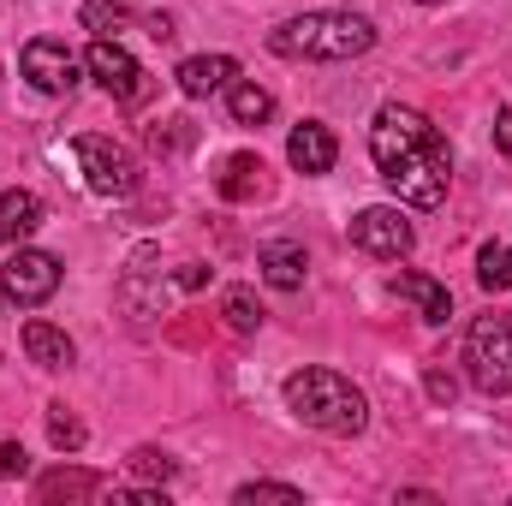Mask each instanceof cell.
<instances>
[{"mask_svg":"<svg viewBox=\"0 0 512 506\" xmlns=\"http://www.w3.org/2000/svg\"><path fill=\"white\" fill-rule=\"evenodd\" d=\"M370 161L387 179V191L405 203V209H441L447 203V185H453V149L447 137L429 126V114L405 108V102H387L370 126Z\"/></svg>","mask_w":512,"mask_h":506,"instance_id":"cell-1","label":"cell"},{"mask_svg":"<svg viewBox=\"0 0 512 506\" xmlns=\"http://www.w3.org/2000/svg\"><path fill=\"white\" fill-rule=\"evenodd\" d=\"M24 358H30L36 370H72V364H78V346L66 340V328L30 316V322H24Z\"/></svg>","mask_w":512,"mask_h":506,"instance_id":"cell-14","label":"cell"},{"mask_svg":"<svg viewBox=\"0 0 512 506\" xmlns=\"http://www.w3.org/2000/svg\"><path fill=\"white\" fill-rule=\"evenodd\" d=\"M221 316H227V328H233V334H256L268 310L256 304V292H251V286H233V292H227V304H221Z\"/></svg>","mask_w":512,"mask_h":506,"instance_id":"cell-18","label":"cell"},{"mask_svg":"<svg viewBox=\"0 0 512 506\" xmlns=\"http://www.w3.org/2000/svg\"><path fill=\"white\" fill-rule=\"evenodd\" d=\"M203 280H209V268H203V262H185V268H179V286H203Z\"/></svg>","mask_w":512,"mask_h":506,"instance_id":"cell-27","label":"cell"},{"mask_svg":"<svg viewBox=\"0 0 512 506\" xmlns=\"http://www.w3.org/2000/svg\"><path fill=\"white\" fill-rule=\"evenodd\" d=\"M42 227V197L36 191H0V245H18Z\"/></svg>","mask_w":512,"mask_h":506,"instance_id":"cell-15","label":"cell"},{"mask_svg":"<svg viewBox=\"0 0 512 506\" xmlns=\"http://www.w3.org/2000/svg\"><path fill=\"white\" fill-rule=\"evenodd\" d=\"M48 435H54V447H66V453H78V447H84V423H78V417H66V405H54V411H48Z\"/></svg>","mask_w":512,"mask_h":506,"instance_id":"cell-23","label":"cell"},{"mask_svg":"<svg viewBox=\"0 0 512 506\" xmlns=\"http://www.w3.org/2000/svg\"><path fill=\"white\" fill-rule=\"evenodd\" d=\"M221 191H227V197H251V191H262V161H256V155H233L227 173H221Z\"/></svg>","mask_w":512,"mask_h":506,"instance_id":"cell-20","label":"cell"},{"mask_svg":"<svg viewBox=\"0 0 512 506\" xmlns=\"http://www.w3.org/2000/svg\"><path fill=\"white\" fill-rule=\"evenodd\" d=\"M268 48L280 60H358L376 48V24L364 12H340V6H322V12H298L286 24L268 30Z\"/></svg>","mask_w":512,"mask_h":506,"instance_id":"cell-2","label":"cell"},{"mask_svg":"<svg viewBox=\"0 0 512 506\" xmlns=\"http://www.w3.org/2000/svg\"><path fill=\"white\" fill-rule=\"evenodd\" d=\"M227 108H233V120L239 126H262L268 114H274V90H262V84H227Z\"/></svg>","mask_w":512,"mask_h":506,"instance_id":"cell-16","label":"cell"},{"mask_svg":"<svg viewBox=\"0 0 512 506\" xmlns=\"http://www.w3.org/2000/svg\"><path fill=\"white\" fill-rule=\"evenodd\" d=\"M387 292H393V298H405V304H411V310H417V316H423L429 328H441V322L453 316V292H447V286H441L435 274H417V268H399V274L387 280Z\"/></svg>","mask_w":512,"mask_h":506,"instance_id":"cell-11","label":"cell"},{"mask_svg":"<svg viewBox=\"0 0 512 506\" xmlns=\"http://www.w3.org/2000/svg\"><path fill=\"white\" fill-rule=\"evenodd\" d=\"M126 465H131V471H137V477H155V483H167V477L179 471V465H173L167 453H155V447H137V453H131Z\"/></svg>","mask_w":512,"mask_h":506,"instance_id":"cell-24","label":"cell"},{"mask_svg":"<svg viewBox=\"0 0 512 506\" xmlns=\"http://www.w3.org/2000/svg\"><path fill=\"white\" fill-rule=\"evenodd\" d=\"M96 489H102V477H96V471H54V477H42V483H36V501H60V495H66V501H78V495H96Z\"/></svg>","mask_w":512,"mask_h":506,"instance_id":"cell-17","label":"cell"},{"mask_svg":"<svg viewBox=\"0 0 512 506\" xmlns=\"http://www.w3.org/2000/svg\"><path fill=\"white\" fill-rule=\"evenodd\" d=\"M233 78H239V60H233V54H191V60H179V72H173V84H179L191 102L221 96Z\"/></svg>","mask_w":512,"mask_h":506,"instance_id":"cell-12","label":"cell"},{"mask_svg":"<svg viewBox=\"0 0 512 506\" xmlns=\"http://www.w3.org/2000/svg\"><path fill=\"white\" fill-rule=\"evenodd\" d=\"M84 72H90L114 102H143V90H149V72L137 66V54H131L126 42H114V36H96V42H90Z\"/></svg>","mask_w":512,"mask_h":506,"instance_id":"cell-7","label":"cell"},{"mask_svg":"<svg viewBox=\"0 0 512 506\" xmlns=\"http://www.w3.org/2000/svg\"><path fill=\"white\" fill-rule=\"evenodd\" d=\"M126 24H131V6H120V0H84V30L114 36V30H126Z\"/></svg>","mask_w":512,"mask_h":506,"instance_id":"cell-21","label":"cell"},{"mask_svg":"<svg viewBox=\"0 0 512 506\" xmlns=\"http://www.w3.org/2000/svg\"><path fill=\"white\" fill-rule=\"evenodd\" d=\"M233 501H239V506H256V501L298 506V501H304V489H292V483H239V489H233Z\"/></svg>","mask_w":512,"mask_h":506,"instance_id":"cell-22","label":"cell"},{"mask_svg":"<svg viewBox=\"0 0 512 506\" xmlns=\"http://www.w3.org/2000/svg\"><path fill=\"white\" fill-rule=\"evenodd\" d=\"M477 280H483V292H507L512 286V245H483L477 251Z\"/></svg>","mask_w":512,"mask_h":506,"instance_id":"cell-19","label":"cell"},{"mask_svg":"<svg viewBox=\"0 0 512 506\" xmlns=\"http://www.w3.org/2000/svg\"><path fill=\"white\" fill-rule=\"evenodd\" d=\"M495 149L512 161V108H501V114H495Z\"/></svg>","mask_w":512,"mask_h":506,"instance_id":"cell-26","label":"cell"},{"mask_svg":"<svg viewBox=\"0 0 512 506\" xmlns=\"http://www.w3.org/2000/svg\"><path fill=\"white\" fill-rule=\"evenodd\" d=\"M256 268H262V280H268L274 292H298L304 274H310V256H304L298 239H262V245H256Z\"/></svg>","mask_w":512,"mask_h":506,"instance_id":"cell-13","label":"cell"},{"mask_svg":"<svg viewBox=\"0 0 512 506\" xmlns=\"http://www.w3.org/2000/svg\"><path fill=\"white\" fill-rule=\"evenodd\" d=\"M352 245L364 256H393L399 262V256L417 245V233H411V221L393 203H376V209H358L352 215Z\"/></svg>","mask_w":512,"mask_h":506,"instance_id":"cell-9","label":"cell"},{"mask_svg":"<svg viewBox=\"0 0 512 506\" xmlns=\"http://www.w3.org/2000/svg\"><path fill=\"white\" fill-rule=\"evenodd\" d=\"M72 155H78V167H84V185H90L96 197H131V191L143 185V167H137V155H131L126 143H114V137H96V131H84V137L72 143Z\"/></svg>","mask_w":512,"mask_h":506,"instance_id":"cell-5","label":"cell"},{"mask_svg":"<svg viewBox=\"0 0 512 506\" xmlns=\"http://www.w3.org/2000/svg\"><path fill=\"white\" fill-rule=\"evenodd\" d=\"M465 376L489 399L512 393V316L507 310H489V316L471 322V334H465Z\"/></svg>","mask_w":512,"mask_h":506,"instance_id":"cell-4","label":"cell"},{"mask_svg":"<svg viewBox=\"0 0 512 506\" xmlns=\"http://www.w3.org/2000/svg\"><path fill=\"white\" fill-rule=\"evenodd\" d=\"M286 161H292V173L322 179V173H334L340 143H334V131L322 126V120H298V126H292V137H286Z\"/></svg>","mask_w":512,"mask_h":506,"instance_id":"cell-10","label":"cell"},{"mask_svg":"<svg viewBox=\"0 0 512 506\" xmlns=\"http://www.w3.org/2000/svg\"><path fill=\"white\" fill-rule=\"evenodd\" d=\"M18 72L42 90V96H72L78 90V72H84V60L66 48V42H54V36H36V42H24L18 48Z\"/></svg>","mask_w":512,"mask_h":506,"instance_id":"cell-8","label":"cell"},{"mask_svg":"<svg viewBox=\"0 0 512 506\" xmlns=\"http://www.w3.org/2000/svg\"><path fill=\"white\" fill-rule=\"evenodd\" d=\"M30 471V453L18 447V441H0V483H12V477H24Z\"/></svg>","mask_w":512,"mask_h":506,"instance_id":"cell-25","label":"cell"},{"mask_svg":"<svg viewBox=\"0 0 512 506\" xmlns=\"http://www.w3.org/2000/svg\"><path fill=\"white\" fill-rule=\"evenodd\" d=\"M0 304H6V292H0Z\"/></svg>","mask_w":512,"mask_h":506,"instance_id":"cell-30","label":"cell"},{"mask_svg":"<svg viewBox=\"0 0 512 506\" xmlns=\"http://www.w3.org/2000/svg\"><path fill=\"white\" fill-rule=\"evenodd\" d=\"M280 393H286V411H292L298 423L322 429V435H364V423H370L364 387L352 376H340V370H322V364L292 370Z\"/></svg>","mask_w":512,"mask_h":506,"instance_id":"cell-3","label":"cell"},{"mask_svg":"<svg viewBox=\"0 0 512 506\" xmlns=\"http://www.w3.org/2000/svg\"><path fill=\"white\" fill-rule=\"evenodd\" d=\"M0 292H6V304H18V310L48 304V298L60 292V256L18 245V251L0 262Z\"/></svg>","mask_w":512,"mask_h":506,"instance_id":"cell-6","label":"cell"},{"mask_svg":"<svg viewBox=\"0 0 512 506\" xmlns=\"http://www.w3.org/2000/svg\"><path fill=\"white\" fill-rule=\"evenodd\" d=\"M429 393H435V399H453V376H441V370H435V376H429Z\"/></svg>","mask_w":512,"mask_h":506,"instance_id":"cell-28","label":"cell"},{"mask_svg":"<svg viewBox=\"0 0 512 506\" xmlns=\"http://www.w3.org/2000/svg\"><path fill=\"white\" fill-rule=\"evenodd\" d=\"M417 6H447V0H417Z\"/></svg>","mask_w":512,"mask_h":506,"instance_id":"cell-29","label":"cell"}]
</instances>
